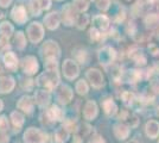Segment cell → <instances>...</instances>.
<instances>
[{"mask_svg": "<svg viewBox=\"0 0 159 143\" xmlns=\"http://www.w3.org/2000/svg\"><path fill=\"white\" fill-rule=\"evenodd\" d=\"M37 85L40 87H45L47 89H52L55 88L58 82H60V76L57 73V68H47L44 73L37 78Z\"/></svg>", "mask_w": 159, "mask_h": 143, "instance_id": "cell-1", "label": "cell"}, {"mask_svg": "<svg viewBox=\"0 0 159 143\" xmlns=\"http://www.w3.org/2000/svg\"><path fill=\"white\" fill-rule=\"evenodd\" d=\"M42 55L47 60H57L61 55L60 47L53 41H48L42 47Z\"/></svg>", "mask_w": 159, "mask_h": 143, "instance_id": "cell-2", "label": "cell"}, {"mask_svg": "<svg viewBox=\"0 0 159 143\" xmlns=\"http://www.w3.org/2000/svg\"><path fill=\"white\" fill-rule=\"evenodd\" d=\"M25 143H44L47 141V136L36 128H30L24 134Z\"/></svg>", "mask_w": 159, "mask_h": 143, "instance_id": "cell-3", "label": "cell"}, {"mask_svg": "<svg viewBox=\"0 0 159 143\" xmlns=\"http://www.w3.org/2000/svg\"><path fill=\"white\" fill-rule=\"evenodd\" d=\"M27 36L32 43H38L44 36V30L39 23H32L27 27Z\"/></svg>", "mask_w": 159, "mask_h": 143, "instance_id": "cell-4", "label": "cell"}, {"mask_svg": "<svg viewBox=\"0 0 159 143\" xmlns=\"http://www.w3.org/2000/svg\"><path fill=\"white\" fill-rule=\"evenodd\" d=\"M63 74L70 80L75 79L79 75V66L76 64V62L73 60H66L63 63Z\"/></svg>", "mask_w": 159, "mask_h": 143, "instance_id": "cell-5", "label": "cell"}, {"mask_svg": "<svg viewBox=\"0 0 159 143\" xmlns=\"http://www.w3.org/2000/svg\"><path fill=\"white\" fill-rule=\"evenodd\" d=\"M56 98H57V100L61 104L66 105V104H68L73 99V91H71V88L69 86L62 85L58 88V91H57V93H56Z\"/></svg>", "mask_w": 159, "mask_h": 143, "instance_id": "cell-6", "label": "cell"}, {"mask_svg": "<svg viewBox=\"0 0 159 143\" xmlns=\"http://www.w3.org/2000/svg\"><path fill=\"white\" fill-rule=\"evenodd\" d=\"M115 59V50L112 47H103L99 51V60L102 64H109Z\"/></svg>", "mask_w": 159, "mask_h": 143, "instance_id": "cell-7", "label": "cell"}, {"mask_svg": "<svg viewBox=\"0 0 159 143\" xmlns=\"http://www.w3.org/2000/svg\"><path fill=\"white\" fill-rule=\"evenodd\" d=\"M23 70H24L25 74H29V75L34 74L38 70V63H37L36 57H33V56H26L23 60Z\"/></svg>", "mask_w": 159, "mask_h": 143, "instance_id": "cell-8", "label": "cell"}, {"mask_svg": "<svg viewBox=\"0 0 159 143\" xmlns=\"http://www.w3.org/2000/svg\"><path fill=\"white\" fill-rule=\"evenodd\" d=\"M87 79L96 88H100L103 85V76L101 74V72L98 69H89L87 72Z\"/></svg>", "mask_w": 159, "mask_h": 143, "instance_id": "cell-9", "label": "cell"}, {"mask_svg": "<svg viewBox=\"0 0 159 143\" xmlns=\"http://www.w3.org/2000/svg\"><path fill=\"white\" fill-rule=\"evenodd\" d=\"M12 19L14 21H17L18 24H24L25 21H27V16H26V11L23 6H16L12 10Z\"/></svg>", "mask_w": 159, "mask_h": 143, "instance_id": "cell-10", "label": "cell"}, {"mask_svg": "<svg viewBox=\"0 0 159 143\" xmlns=\"http://www.w3.org/2000/svg\"><path fill=\"white\" fill-rule=\"evenodd\" d=\"M96 115H98V106H96V104L93 100H89L86 104V106H84L83 116L88 121H92V119H94L96 117Z\"/></svg>", "mask_w": 159, "mask_h": 143, "instance_id": "cell-11", "label": "cell"}, {"mask_svg": "<svg viewBox=\"0 0 159 143\" xmlns=\"http://www.w3.org/2000/svg\"><path fill=\"white\" fill-rule=\"evenodd\" d=\"M14 87V80L11 76H1L0 78V93H8Z\"/></svg>", "mask_w": 159, "mask_h": 143, "instance_id": "cell-12", "label": "cell"}, {"mask_svg": "<svg viewBox=\"0 0 159 143\" xmlns=\"http://www.w3.org/2000/svg\"><path fill=\"white\" fill-rule=\"evenodd\" d=\"M93 24H94V27L98 29L99 31H106L107 29L109 27V19L107 18L106 16L100 14V16L94 17Z\"/></svg>", "mask_w": 159, "mask_h": 143, "instance_id": "cell-13", "label": "cell"}, {"mask_svg": "<svg viewBox=\"0 0 159 143\" xmlns=\"http://www.w3.org/2000/svg\"><path fill=\"white\" fill-rule=\"evenodd\" d=\"M77 17L74 12V8L71 5H66V7H63V21L66 25H73L74 21H76Z\"/></svg>", "mask_w": 159, "mask_h": 143, "instance_id": "cell-14", "label": "cell"}, {"mask_svg": "<svg viewBox=\"0 0 159 143\" xmlns=\"http://www.w3.org/2000/svg\"><path fill=\"white\" fill-rule=\"evenodd\" d=\"M60 21H61L60 14L57 13V12H52V13L48 14L47 17L44 18V23H45L47 27H49L50 30L57 29L58 24H60Z\"/></svg>", "mask_w": 159, "mask_h": 143, "instance_id": "cell-15", "label": "cell"}, {"mask_svg": "<svg viewBox=\"0 0 159 143\" xmlns=\"http://www.w3.org/2000/svg\"><path fill=\"white\" fill-rule=\"evenodd\" d=\"M128 134H129V129L124 123H118L114 125V135L118 140H125L128 136Z\"/></svg>", "mask_w": 159, "mask_h": 143, "instance_id": "cell-16", "label": "cell"}, {"mask_svg": "<svg viewBox=\"0 0 159 143\" xmlns=\"http://www.w3.org/2000/svg\"><path fill=\"white\" fill-rule=\"evenodd\" d=\"M17 106H18V109L23 110L24 112L31 113V112H32V109H33V102L30 97H26V95H25V97L20 98V100L18 102Z\"/></svg>", "mask_w": 159, "mask_h": 143, "instance_id": "cell-17", "label": "cell"}, {"mask_svg": "<svg viewBox=\"0 0 159 143\" xmlns=\"http://www.w3.org/2000/svg\"><path fill=\"white\" fill-rule=\"evenodd\" d=\"M146 134L150 138H157L159 135V123L157 121H150L146 124Z\"/></svg>", "mask_w": 159, "mask_h": 143, "instance_id": "cell-18", "label": "cell"}, {"mask_svg": "<svg viewBox=\"0 0 159 143\" xmlns=\"http://www.w3.org/2000/svg\"><path fill=\"white\" fill-rule=\"evenodd\" d=\"M34 100L39 106H45L50 102V94L48 91H37L34 93Z\"/></svg>", "mask_w": 159, "mask_h": 143, "instance_id": "cell-19", "label": "cell"}, {"mask_svg": "<svg viewBox=\"0 0 159 143\" xmlns=\"http://www.w3.org/2000/svg\"><path fill=\"white\" fill-rule=\"evenodd\" d=\"M47 115L51 121H62L64 118V112L58 106H55V105L50 107V110L47 112Z\"/></svg>", "mask_w": 159, "mask_h": 143, "instance_id": "cell-20", "label": "cell"}, {"mask_svg": "<svg viewBox=\"0 0 159 143\" xmlns=\"http://www.w3.org/2000/svg\"><path fill=\"white\" fill-rule=\"evenodd\" d=\"M4 62H5V66L11 70H14L18 66V60L13 53H7L4 55Z\"/></svg>", "mask_w": 159, "mask_h": 143, "instance_id": "cell-21", "label": "cell"}, {"mask_svg": "<svg viewBox=\"0 0 159 143\" xmlns=\"http://www.w3.org/2000/svg\"><path fill=\"white\" fill-rule=\"evenodd\" d=\"M102 105H103L105 113H106L108 117L114 116V115L116 113V111H118V106H116V104L113 102L112 99H107V100H105Z\"/></svg>", "mask_w": 159, "mask_h": 143, "instance_id": "cell-22", "label": "cell"}, {"mask_svg": "<svg viewBox=\"0 0 159 143\" xmlns=\"http://www.w3.org/2000/svg\"><path fill=\"white\" fill-rule=\"evenodd\" d=\"M69 137V130L66 129V126H62L60 129L56 130L55 132V138H56V142L58 143H64Z\"/></svg>", "mask_w": 159, "mask_h": 143, "instance_id": "cell-23", "label": "cell"}, {"mask_svg": "<svg viewBox=\"0 0 159 143\" xmlns=\"http://www.w3.org/2000/svg\"><path fill=\"white\" fill-rule=\"evenodd\" d=\"M13 34V26L8 23V21H4L0 24V35L5 38H10Z\"/></svg>", "mask_w": 159, "mask_h": 143, "instance_id": "cell-24", "label": "cell"}, {"mask_svg": "<svg viewBox=\"0 0 159 143\" xmlns=\"http://www.w3.org/2000/svg\"><path fill=\"white\" fill-rule=\"evenodd\" d=\"M146 26L148 29H156V27L159 26V14L152 13L148 14L145 19Z\"/></svg>", "mask_w": 159, "mask_h": 143, "instance_id": "cell-25", "label": "cell"}, {"mask_svg": "<svg viewBox=\"0 0 159 143\" xmlns=\"http://www.w3.org/2000/svg\"><path fill=\"white\" fill-rule=\"evenodd\" d=\"M11 119H12V123L14 124V126L17 128V131H19V128L24 124V116L20 112L14 111L11 115Z\"/></svg>", "mask_w": 159, "mask_h": 143, "instance_id": "cell-26", "label": "cell"}, {"mask_svg": "<svg viewBox=\"0 0 159 143\" xmlns=\"http://www.w3.org/2000/svg\"><path fill=\"white\" fill-rule=\"evenodd\" d=\"M14 42H16V45L18 49H24V47L26 45V40H25V36L23 32H17L16 37H14Z\"/></svg>", "mask_w": 159, "mask_h": 143, "instance_id": "cell-27", "label": "cell"}, {"mask_svg": "<svg viewBox=\"0 0 159 143\" xmlns=\"http://www.w3.org/2000/svg\"><path fill=\"white\" fill-rule=\"evenodd\" d=\"M30 8L33 16H39L42 7H40L39 0H30Z\"/></svg>", "mask_w": 159, "mask_h": 143, "instance_id": "cell-28", "label": "cell"}, {"mask_svg": "<svg viewBox=\"0 0 159 143\" xmlns=\"http://www.w3.org/2000/svg\"><path fill=\"white\" fill-rule=\"evenodd\" d=\"M76 91H77V93L81 95L87 94V92H88V85H87V82L84 81V80L77 81V83H76Z\"/></svg>", "mask_w": 159, "mask_h": 143, "instance_id": "cell-29", "label": "cell"}, {"mask_svg": "<svg viewBox=\"0 0 159 143\" xmlns=\"http://www.w3.org/2000/svg\"><path fill=\"white\" fill-rule=\"evenodd\" d=\"M74 7L80 12H83L88 8V1L87 0H74Z\"/></svg>", "mask_w": 159, "mask_h": 143, "instance_id": "cell-30", "label": "cell"}, {"mask_svg": "<svg viewBox=\"0 0 159 143\" xmlns=\"http://www.w3.org/2000/svg\"><path fill=\"white\" fill-rule=\"evenodd\" d=\"M76 24H77V27L79 29H84L87 26V24H88V16L87 14H81L77 17V19H76Z\"/></svg>", "mask_w": 159, "mask_h": 143, "instance_id": "cell-31", "label": "cell"}, {"mask_svg": "<svg viewBox=\"0 0 159 143\" xmlns=\"http://www.w3.org/2000/svg\"><path fill=\"white\" fill-rule=\"evenodd\" d=\"M134 94L133 93H131V92H125L124 94H122V100H124V102L126 104L127 106H131L133 102H134Z\"/></svg>", "mask_w": 159, "mask_h": 143, "instance_id": "cell-32", "label": "cell"}, {"mask_svg": "<svg viewBox=\"0 0 159 143\" xmlns=\"http://www.w3.org/2000/svg\"><path fill=\"white\" fill-rule=\"evenodd\" d=\"M132 59L137 62L138 64H145V63H146V57L141 54L140 51H137V53L132 54Z\"/></svg>", "mask_w": 159, "mask_h": 143, "instance_id": "cell-33", "label": "cell"}, {"mask_svg": "<svg viewBox=\"0 0 159 143\" xmlns=\"http://www.w3.org/2000/svg\"><path fill=\"white\" fill-rule=\"evenodd\" d=\"M8 129V122H7L6 117L1 116L0 117V135L6 132Z\"/></svg>", "mask_w": 159, "mask_h": 143, "instance_id": "cell-34", "label": "cell"}, {"mask_svg": "<svg viewBox=\"0 0 159 143\" xmlns=\"http://www.w3.org/2000/svg\"><path fill=\"white\" fill-rule=\"evenodd\" d=\"M89 34H90V38H92L93 41H95V42H98L100 38H101V34H100V31L98 30V29H95V27L90 29Z\"/></svg>", "mask_w": 159, "mask_h": 143, "instance_id": "cell-35", "label": "cell"}, {"mask_svg": "<svg viewBox=\"0 0 159 143\" xmlns=\"http://www.w3.org/2000/svg\"><path fill=\"white\" fill-rule=\"evenodd\" d=\"M111 5V0H98V8L106 11Z\"/></svg>", "mask_w": 159, "mask_h": 143, "instance_id": "cell-36", "label": "cell"}, {"mask_svg": "<svg viewBox=\"0 0 159 143\" xmlns=\"http://www.w3.org/2000/svg\"><path fill=\"white\" fill-rule=\"evenodd\" d=\"M39 4L42 10H48L49 7L51 6V1L50 0H39Z\"/></svg>", "mask_w": 159, "mask_h": 143, "instance_id": "cell-37", "label": "cell"}, {"mask_svg": "<svg viewBox=\"0 0 159 143\" xmlns=\"http://www.w3.org/2000/svg\"><path fill=\"white\" fill-rule=\"evenodd\" d=\"M77 131H79V132H82V136H86L87 134L90 131V126H89V125H82L81 129H79Z\"/></svg>", "mask_w": 159, "mask_h": 143, "instance_id": "cell-38", "label": "cell"}, {"mask_svg": "<svg viewBox=\"0 0 159 143\" xmlns=\"http://www.w3.org/2000/svg\"><path fill=\"white\" fill-rule=\"evenodd\" d=\"M11 2H12V0H0V6L7 7Z\"/></svg>", "mask_w": 159, "mask_h": 143, "instance_id": "cell-39", "label": "cell"}, {"mask_svg": "<svg viewBox=\"0 0 159 143\" xmlns=\"http://www.w3.org/2000/svg\"><path fill=\"white\" fill-rule=\"evenodd\" d=\"M152 88L154 89V91L159 92V81H153L152 82Z\"/></svg>", "mask_w": 159, "mask_h": 143, "instance_id": "cell-40", "label": "cell"}, {"mask_svg": "<svg viewBox=\"0 0 159 143\" xmlns=\"http://www.w3.org/2000/svg\"><path fill=\"white\" fill-rule=\"evenodd\" d=\"M89 143H105V141L101 137H96V138H94L93 141H90Z\"/></svg>", "mask_w": 159, "mask_h": 143, "instance_id": "cell-41", "label": "cell"}, {"mask_svg": "<svg viewBox=\"0 0 159 143\" xmlns=\"http://www.w3.org/2000/svg\"><path fill=\"white\" fill-rule=\"evenodd\" d=\"M2 106H4V105H2V102H1V100H0V111H1V110H2Z\"/></svg>", "mask_w": 159, "mask_h": 143, "instance_id": "cell-42", "label": "cell"}, {"mask_svg": "<svg viewBox=\"0 0 159 143\" xmlns=\"http://www.w3.org/2000/svg\"><path fill=\"white\" fill-rule=\"evenodd\" d=\"M128 143H138V142H135V141H131V142H128Z\"/></svg>", "mask_w": 159, "mask_h": 143, "instance_id": "cell-43", "label": "cell"}, {"mask_svg": "<svg viewBox=\"0 0 159 143\" xmlns=\"http://www.w3.org/2000/svg\"><path fill=\"white\" fill-rule=\"evenodd\" d=\"M1 17H2V12H1V11H0V18H1Z\"/></svg>", "mask_w": 159, "mask_h": 143, "instance_id": "cell-44", "label": "cell"}, {"mask_svg": "<svg viewBox=\"0 0 159 143\" xmlns=\"http://www.w3.org/2000/svg\"><path fill=\"white\" fill-rule=\"evenodd\" d=\"M127 1H131V0H127Z\"/></svg>", "mask_w": 159, "mask_h": 143, "instance_id": "cell-45", "label": "cell"}, {"mask_svg": "<svg viewBox=\"0 0 159 143\" xmlns=\"http://www.w3.org/2000/svg\"><path fill=\"white\" fill-rule=\"evenodd\" d=\"M0 72H1V68H0Z\"/></svg>", "mask_w": 159, "mask_h": 143, "instance_id": "cell-46", "label": "cell"}, {"mask_svg": "<svg viewBox=\"0 0 159 143\" xmlns=\"http://www.w3.org/2000/svg\"><path fill=\"white\" fill-rule=\"evenodd\" d=\"M92 1H94V0H92Z\"/></svg>", "mask_w": 159, "mask_h": 143, "instance_id": "cell-47", "label": "cell"}]
</instances>
